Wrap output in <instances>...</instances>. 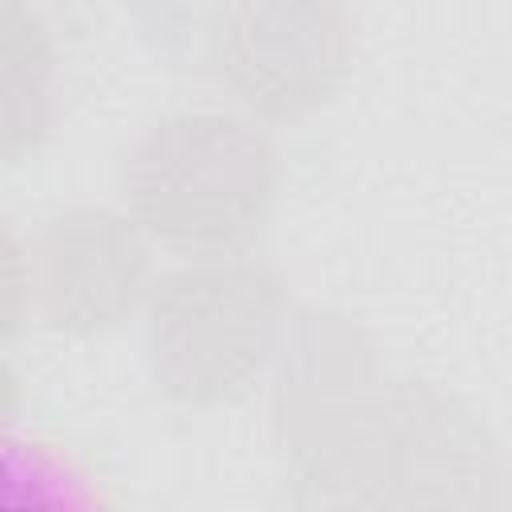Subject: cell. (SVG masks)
<instances>
[{"label":"cell","mask_w":512,"mask_h":512,"mask_svg":"<svg viewBox=\"0 0 512 512\" xmlns=\"http://www.w3.org/2000/svg\"><path fill=\"white\" fill-rule=\"evenodd\" d=\"M300 356V352H296ZM284 368L280 424L296 452L292 512H484V444L444 392L384 380L320 384L312 364Z\"/></svg>","instance_id":"6da1fadb"},{"label":"cell","mask_w":512,"mask_h":512,"mask_svg":"<svg viewBox=\"0 0 512 512\" xmlns=\"http://www.w3.org/2000/svg\"><path fill=\"white\" fill-rule=\"evenodd\" d=\"M280 184L276 144L236 108H180L156 120L124 164V212L184 260L244 252Z\"/></svg>","instance_id":"7a4b0ae2"},{"label":"cell","mask_w":512,"mask_h":512,"mask_svg":"<svg viewBox=\"0 0 512 512\" xmlns=\"http://www.w3.org/2000/svg\"><path fill=\"white\" fill-rule=\"evenodd\" d=\"M288 332L284 280L248 252L192 256L156 276L144 348L164 396L212 408L240 400Z\"/></svg>","instance_id":"3957f363"},{"label":"cell","mask_w":512,"mask_h":512,"mask_svg":"<svg viewBox=\"0 0 512 512\" xmlns=\"http://www.w3.org/2000/svg\"><path fill=\"white\" fill-rule=\"evenodd\" d=\"M356 16L328 0H244L208 8L204 64L256 124L320 112L348 80Z\"/></svg>","instance_id":"277c9868"},{"label":"cell","mask_w":512,"mask_h":512,"mask_svg":"<svg viewBox=\"0 0 512 512\" xmlns=\"http://www.w3.org/2000/svg\"><path fill=\"white\" fill-rule=\"evenodd\" d=\"M156 284L152 240L124 208L72 204L28 240L32 316L72 340L116 332L144 312Z\"/></svg>","instance_id":"5b68a950"},{"label":"cell","mask_w":512,"mask_h":512,"mask_svg":"<svg viewBox=\"0 0 512 512\" xmlns=\"http://www.w3.org/2000/svg\"><path fill=\"white\" fill-rule=\"evenodd\" d=\"M56 36L40 8L0 0V164L32 156L56 124Z\"/></svg>","instance_id":"8992f818"},{"label":"cell","mask_w":512,"mask_h":512,"mask_svg":"<svg viewBox=\"0 0 512 512\" xmlns=\"http://www.w3.org/2000/svg\"><path fill=\"white\" fill-rule=\"evenodd\" d=\"M0 512H120V500L80 448L48 432L4 428Z\"/></svg>","instance_id":"52a82bcc"},{"label":"cell","mask_w":512,"mask_h":512,"mask_svg":"<svg viewBox=\"0 0 512 512\" xmlns=\"http://www.w3.org/2000/svg\"><path fill=\"white\" fill-rule=\"evenodd\" d=\"M32 316L28 296V244L0 216V344H8Z\"/></svg>","instance_id":"ba28073f"},{"label":"cell","mask_w":512,"mask_h":512,"mask_svg":"<svg viewBox=\"0 0 512 512\" xmlns=\"http://www.w3.org/2000/svg\"><path fill=\"white\" fill-rule=\"evenodd\" d=\"M24 404V380L16 376V368L0 356V432L16 428V412Z\"/></svg>","instance_id":"9c48e42d"}]
</instances>
